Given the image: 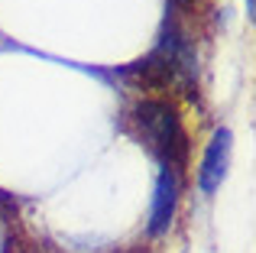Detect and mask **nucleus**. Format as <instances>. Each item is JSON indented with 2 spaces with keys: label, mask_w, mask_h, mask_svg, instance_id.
<instances>
[{
  "label": "nucleus",
  "mask_w": 256,
  "mask_h": 253,
  "mask_svg": "<svg viewBox=\"0 0 256 253\" xmlns=\"http://www.w3.org/2000/svg\"><path fill=\"white\" fill-rule=\"evenodd\" d=\"M178 188H182V172H175V169H162V172H159L146 234L159 237V234L169 230V224H172V218H175V208H178Z\"/></svg>",
  "instance_id": "obj_3"
},
{
  "label": "nucleus",
  "mask_w": 256,
  "mask_h": 253,
  "mask_svg": "<svg viewBox=\"0 0 256 253\" xmlns=\"http://www.w3.org/2000/svg\"><path fill=\"white\" fill-rule=\"evenodd\" d=\"M169 4L175 6V10H188V6H194L198 0H169Z\"/></svg>",
  "instance_id": "obj_5"
},
{
  "label": "nucleus",
  "mask_w": 256,
  "mask_h": 253,
  "mask_svg": "<svg viewBox=\"0 0 256 253\" xmlns=\"http://www.w3.org/2000/svg\"><path fill=\"white\" fill-rule=\"evenodd\" d=\"M133 72L152 91L194 94V88H198V52H194V42L178 26H166L159 46L143 62H136Z\"/></svg>",
  "instance_id": "obj_2"
},
{
  "label": "nucleus",
  "mask_w": 256,
  "mask_h": 253,
  "mask_svg": "<svg viewBox=\"0 0 256 253\" xmlns=\"http://www.w3.org/2000/svg\"><path fill=\"white\" fill-rule=\"evenodd\" d=\"M230 150H234V133L230 130H218L211 136L204 150V159H201V169H198V185L204 195H214L220 188L227 176V166H230Z\"/></svg>",
  "instance_id": "obj_4"
},
{
  "label": "nucleus",
  "mask_w": 256,
  "mask_h": 253,
  "mask_svg": "<svg viewBox=\"0 0 256 253\" xmlns=\"http://www.w3.org/2000/svg\"><path fill=\"white\" fill-rule=\"evenodd\" d=\"M253 10H256V0H246V13L253 16Z\"/></svg>",
  "instance_id": "obj_6"
},
{
  "label": "nucleus",
  "mask_w": 256,
  "mask_h": 253,
  "mask_svg": "<svg viewBox=\"0 0 256 253\" xmlns=\"http://www.w3.org/2000/svg\"><path fill=\"white\" fill-rule=\"evenodd\" d=\"M130 130L152 156L162 162V169L182 172L188 162V133L182 114L166 98H143L130 110Z\"/></svg>",
  "instance_id": "obj_1"
}]
</instances>
